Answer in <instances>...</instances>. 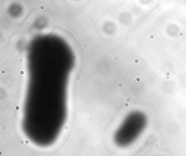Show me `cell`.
<instances>
[{
    "instance_id": "obj_1",
    "label": "cell",
    "mask_w": 186,
    "mask_h": 156,
    "mask_svg": "<svg viewBox=\"0 0 186 156\" xmlns=\"http://www.w3.org/2000/svg\"><path fill=\"white\" fill-rule=\"evenodd\" d=\"M39 8H40L41 10H44V8H45V7L43 6V5H41V6H40V7H39Z\"/></svg>"
},
{
    "instance_id": "obj_2",
    "label": "cell",
    "mask_w": 186,
    "mask_h": 156,
    "mask_svg": "<svg viewBox=\"0 0 186 156\" xmlns=\"http://www.w3.org/2000/svg\"><path fill=\"white\" fill-rule=\"evenodd\" d=\"M135 80H136L137 82H140V78L139 77H137L135 78Z\"/></svg>"
},
{
    "instance_id": "obj_3",
    "label": "cell",
    "mask_w": 186,
    "mask_h": 156,
    "mask_svg": "<svg viewBox=\"0 0 186 156\" xmlns=\"http://www.w3.org/2000/svg\"><path fill=\"white\" fill-rule=\"evenodd\" d=\"M1 72L2 74H5L6 73V71L5 69H2V71H1Z\"/></svg>"
},
{
    "instance_id": "obj_4",
    "label": "cell",
    "mask_w": 186,
    "mask_h": 156,
    "mask_svg": "<svg viewBox=\"0 0 186 156\" xmlns=\"http://www.w3.org/2000/svg\"><path fill=\"white\" fill-rule=\"evenodd\" d=\"M15 109L16 110H19V109H20V106H15Z\"/></svg>"
},
{
    "instance_id": "obj_5",
    "label": "cell",
    "mask_w": 186,
    "mask_h": 156,
    "mask_svg": "<svg viewBox=\"0 0 186 156\" xmlns=\"http://www.w3.org/2000/svg\"><path fill=\"white\" fill-rule=\"evenodd\" d=\"M24 74H25V72H24L23 70H21V71H20V75H23Z\"/></svg>"
},
{
    "instance_id": "obj_6",
    "label": "cell",
    "mask_w": 186,
    "mask_h": 156,
    "mask_svg": "<svg viewBox=\"0 0 186 156\" xmlns=\"http://www.w3.org/2000/svg\"><path fill=\"white\" fill-rule=\"evenodd\" d=\"M166 76H169V77H170V74H170V73L169 72H167L166 73Z\"/></svg>"
},
{
    "instance_id": "obj_7",
    "label": "cell",
    "mask_w": 186,
    "mask_h": 156,
    "mask_svg": "<svg viewBox=\"0 0 186 156\" xmlns=\"http://www.w3.org/2000/svg\"><path fill=\"white\" fill-rule=\"evenodd\" d=\"M19 62H20V63H23V58H21V59H19Z\"/></svg>"
},
{
    "instance_id": "obj_8",
    "label": "cell",
    "mask_w": 186,
    "mask_h": 156,
    "mask_svg": "<svg viewBox=\"0 0 186 156\" xmlns=\"http://www.w3.org/2000/svg\"><path fill=\"white\" fill-rule=\"evenodd\" d=\"M119 60V57L118 56H115V57H114V60L115 61H117Z\"/></svg>"
},
{
    "instance_id": "obj_9",
    "label": "cell",
    "mask_w": 186,
    "mask_h": 156,
    "mask_svg": "<svg viewBox=\"0 0 186 156\" xmlns=\"http://www.w3.org/2000/svg\"><path fill=\"white\" fill-rule=\"evenodd\" d=\"M72 59H73V60H76V55H73V56H72Z\"/></svg>"
},
{
    "instance_id": "obj_10",
    "label": "cell",
    "mask_w": 186,
    "mask_h": 156,
    "mask_svg": "<svg viewBox=\"0 0 186 156\" xmlns=\"http://www.w3.org/2000/svg\"><path fill=\"white\" fill-rule=\"evenodd\" d=\"M80 80H81V78H80V77L78 76V77H76V80H78V81H80Z\"/></svg>"
},
{
    "instance_id": "obj_11",
    "label": "cell",
    "mask_w": 186,
    "mask_h": 156,
    "mask_svg": "<svg viewBox=\"0 0 186 156\" xmlns=\"http://www.w3.org/2000/svg\"><path fill=\"white\" fill-rule=\"evenodd\" d=\"M122 86H123V84L122 83H119V87H122Z\"/></svg>"
},
{
    "instance_id": "obj_12",
    "label": "cell",
    "mask_w": 186,
    "mask_h": 156,
    "mask_svg": "<svg viewBox=\"0 0 186 156\" xmlns=\"http://www.w3.org/2000/svg\"><path fill=\"white\" fill-rule=\"evenodd\" d=\"M2 42H6V38H2Z\"/></svg>"
},
{
    "instance_id": "obj_13",
    "label": "cell",
    "mask_w": 186,
    "mask_h": 156,
    "mask_svg": "<svg viewBox=\"0 0 186 156\" xmlns=\"http://www.w3.org/2000/svg\"><path fill=\"white\" fill-rule=\"evenodd\" d=\"M139 62V60L138 59H135L134 60V63H138Z\"/></svg>"
},
{
    "instance_id": "obj_14",
    "label": "cell",
    "mask_w": 186,
    "mask_h": 156,
    "mask_svg": "<svg viewBox=\"0 0 186 156\" xmlns=\"http://www.w3.org/2000/svg\"><path fill=\"white\" fill-rule=\"evenodd\" d=\"M83 47H85H85H87V44H86V43H84V44H83Z\"/></svg>"
},
{
    "instance_id": "obj_15",
    "label": "cell",
    "mask_w": 186,
    "mask_h": 156,
    "mask_svg": "<svg viewBox=\"0 0 186 156\" xmlns=\"http://www.w3.org/2000/svg\"><path fill=\"white\" fill-rule=\"evenodd\" d=\"M153 37H154V35H151L150 36V39H153Z\"/></svg>"
},
{
    "instance_id": "obj_16",
    "label": "cell",
    "mask_w": 186,
    "mask_h": 156,
    "mask_svg": "<svg viewBox=\"0 0 186 156\" xmlns=\"http://www.w3.org/2000/svg\"><path fill=\"white\" fill-rule=\"evenodd\" d=\"M166 79L167 80L169 79H170V77L169 76H166Z\"/></svg>"
},
{
    "instance_id": "obj_17",
    "label": "cell",
    "mask_w": 186,
    "mask_h": 156,
    "mask_svg": "<svg viewBox=\"0 0 186 156\" xmlns=\"http://www.w3.org/2000/svg\"><path fill=\"white\" fill-rule=\"evenodd\" d=\"M180 35H183V33H180Z\"/></svg>"
},
{
    "instance_id": "obj_18",
    "label": "cell",
    "mask_w": 186,
    "mask_h": 156,
    "mask_svg": "<svg viewBox=\"0 0 186 156\" xmlns=\"http://www.w3.org/2000/svg\"><path fill=\"white\" fill-rule=\"evenodd\" d=\"M125 106H126V107H128V104H125Z\"/></svg>"
},
{
    "instance_id": "obj_19",
    "label": "cell",
    "mask_w": 186,
    "mask_h": 156,
    "mask_svg": "<svg viewBox=\"0 0 186 156\" xmlns=\"http://www.w3.org/2000/svg\"><path fill=\"white\" fill-rule=\"evenodd\" d=\"M127 101H128V102H129V101H130V99H129V98H128V99H127Z\"/></svg>"
},
{
    "instance_id": "obj_20",
    "label": "cell",
    "mask_w": 186,
    "mask_h": 156,
    "mask_svg": "<svg viewBox=\"0 0 186 156\" xmlns=\"http://www.w3.org/2000/svg\"><path fill=\"white\" fill-rule=\"evenodd\" d=\"M52 5H54V2H52V3H51Z\"/></svg>"
}]
</instances>
